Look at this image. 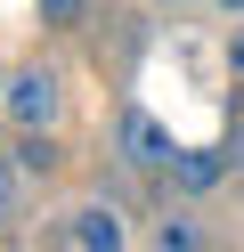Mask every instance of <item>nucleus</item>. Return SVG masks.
Returning a JSON list of instances; mask_svg holds the SVG:
<instances>
[{
    "label": "nucleus",
    "mask_w": 244,
    "mask_h": 252,
    "mask_svg": "<svg viewBox=\"0 0 244 252\" xmlns=\"http://www.w3.org/2000/svg\"><path fill=\"white\" fill-rule=\"evenodd\" d=\"M49 106H57V82H49V73H16L8 82V114L16 122H41Z\"/></svg>",
    "instance_id": "1"
},
{
    "label": "nucleus",
    "mask_w": 244,
    "mask_h": 252,
    "mask_svg": "<svg viewBox=\"0 0 244 252\" xmlns=\"http://www.w3.org/2000/svg\"><path fill=\"white\" fill-rule=\"evenodd\" d=\"M122 155L130 163H171V138H163L146 114H122Z\"/></svg>",
    "instance_id": "2"
},
{
    "label": "nucleus",
    "mask_w": 244,
    "mask_h": 252,
    "mask_svg": "<svg viewBox=\"0 0 244 252\" xmlns=\"http://www.w3.org/2000/svg\"><path fill=\"white\" fill-rule=\"evenodd\" d=\"M65 236H73V244H106V252L122 244V228H114V212H81V220H73Z\"/></svg>",
    "instance_id": "3"
},
{
    "label": "nucleus",
    "mask_w": 244,
    "mask_h": 252,
    "mask_svg": "<svg viewBox=\"0 0 244 252\" xmlns=\"http://www.w3.org/2000/svg\"><path fill=\"white\" fill-rule=\"evenodd\" d=\"M0 195H8V179H0Z\"/></svg>",
    "instance_id": "4"
},
{
    "label": "nucleus",
    "mask_w": 244,
    "mask_h": 252,
    "mask_svg": "<svg viewBox=\"0 0 244 252\" xmlns=\"http://www.w3.org/2000/svg\"><path fill=\"white\" fill-rule=\"evenodd\" d=\"M228 8H244V0H228Z\"/></svg>",
    "instance_id": "5"
}]
</instances>
